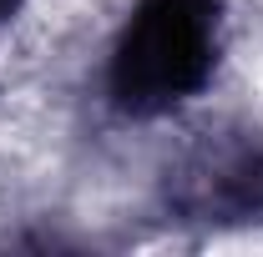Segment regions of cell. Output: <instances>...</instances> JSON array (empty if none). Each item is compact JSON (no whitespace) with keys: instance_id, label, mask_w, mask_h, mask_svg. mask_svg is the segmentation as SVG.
I'll return each instance as SVG.
<instances>
[{"instance_id":"6da1fadb","label":"cell","mask_w":263,"mask_h":257,"mask_svg":"<svg viewBox=\"0 0 263 257\" xmlns=\"http://www.w3.org/2000/svg\"><path fill=\"white\" fill-rule=\"evenodd\" d=\"M228 56V0H132L101 56V106L127 126L182 116Z\"/></svg>"},{"instance_id":"7a4b0ae2","label":"cell","mask_w":263,"mask_h":257,"mask_svg":"<svg viewBox=\"0 0 263 257\" xmlns=\"http://www.w3.org/2000/svg\"><path fill=\"white\" fill-rule=\"evenodd\" d=\"M157 212L187 232H263V131H213L157 177Z\"/></svg>"},{"instance_id":"3957f363","label":"cell","mask_w":263,"mask_h":257,"mask_svg":"<svg viewBox=\"0 0 263 257\" xmlns=\"http://www.w3.org/2000/svg\"><path fill=\"white\" fill-rule=\"evenodd\" d=\"M26 5H31V0H0V26H15Z\"/></svg>"}]
</instances>
